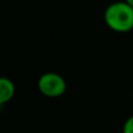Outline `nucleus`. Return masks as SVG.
Masks as SVG:
<instances>
[{"instance_id":"obj_1","label":"nucleus","mask_w":133,"mask_h":133,"mask_svg":"<svg viewBox=\"0 0 133 133\" xmlns=\"http://www.w3.org/2000/svg\"><path fill=\"white\" fill-rule=\"evenodd\" d=\"M104 20L108 27L115 32H130L133 29V7L125 1L113 2L106 7Z\"/></svg>"},{"instance_id":"obj_2","label":"nucleus","mask_w":133,"mask_h":133,"mask_svg":"<svg viewBox=\"0 0 133 133\" xmlns=\"http://www.w3.org/2000/svg\"><path fill=\"white\" fill-rule=\"evenodd\" d=\"M39 91L49 98H56L65 92L66 83L64 78L56 72H46L37 81Z\"/></svg>"},{"instance_id":"obj_3","label":"nucleus","mask_w":133,"mask_h":133,"mask_svg":"<svg viewBox=\"0 0 133 133\" xmlns=\"http://www.w3.org/2000/svg\"><path fill=\"white\" fill-rule=\"evenodd\" d=\"M15 94L14 83L7 77H0V105L8 103Z\"/></svg>"},{"instance_id":"obj_4","label":"nucleus","mask_w":133,"mask_h":133,"mask_svg":"<svg viewBox=\"0 0 133 133\" xmlns=\"http://www.w3.org/2000/svg\"><path fill=\"white\" fill-rule=\"evenodd\" d=\"M123 133H133V115L125 120L123 125Z\"/></svg>"},{"instance_id":"obj_5","label":"nucleus","mask_w":133,"mask_h":133,"mask_svg":"<svg viewBox=\"0 0 133 133\" xmlns=\"http://www.w3.org/2000/svg\"><path fill=\"white\" fill-rule=\"evenodd\" d=\"M125 2H126L127 5H130L131 7H133V0H124Z\"/></svg>"}]
</instances>
